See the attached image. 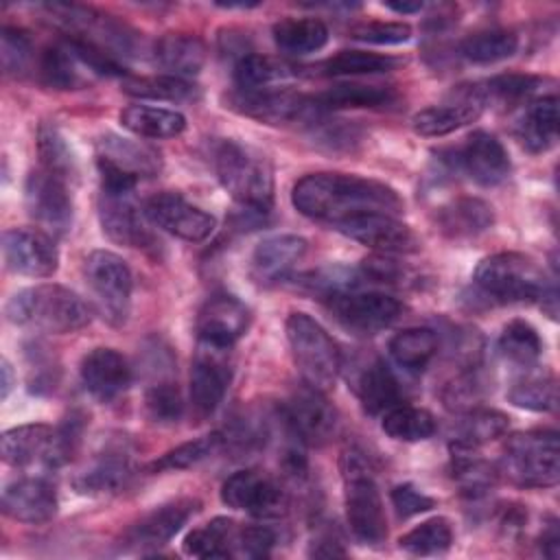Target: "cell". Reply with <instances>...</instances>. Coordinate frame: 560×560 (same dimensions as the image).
Masks as SVG:
<instances>
[{
	"instance_id": "6da1fadb",
	"label": "cell",
	"mask_w": 560,
	"mask_h": 560,
	"mask_svg": "<svg viewBox=\"0 0 560 560\" xmlns=\"http://www.w3.org/2000/svg\"><path fill=\"white\" fill-rule=\"evenodd\" d=\"M293 208L315 221L337 225L363 212L400 214L405 203L385 182L348 173H308L293 184Z\"/></svg>"
},
{
	"instance_id": "7a4b0ae2",
	"label": "cell",
	"mask_w": 560,
	"mask_h": 560,
	"mask_svg": "<svg viewBox=\"0 0 560 560\" xmlns=\"http://www.w3.org/2000/svg\"><path fill=\"white\" fill-rule=\"evenodd\" d=\"M212 168L232 199L252 214H267L273 206L271 162L254 147L236 140L212 144Z\"/></svg>"
},
{
	"instance_id": "3957f363",
	"label": "cell",
	"mask_w": 560,
	"mask_h": 560,
	"mask_svg": "<svg viewBox=\"0 0 560 560\" xmlns=\"http://www.w3.org/2000/svg\"><path fill=\"white\" fill-rule=\"evenodd\" d=\"M11 324L50 335H68L92 322L90 304L61 284H35L18 291L4 306Z\"/></svg>"
},
{
	"instance_id": "277c9868",
	"label": "cell",
	"mask_w": 560,
	"mask_h": 560,
	"mask_svg": "<svg viewBox=\"0 0 560 560\" xmlns=\"http://www.w3.org/2000/svg\"><path fill=\"white\" fill-rule=\"evenodd\" d=\"M475 284L490 300L499 302H534L549 300L556 304V287L547 282L542 269L525 254L499 252L479 260Z\"/></svg>"
},
{
	"instance_id": "5b68a950",
	"label": "cell",
	"mask_w": 560,
	"mask_h": 560,
	"mask_svg": "<svg viewBox=\"0 0 560 560\" xmlns=\"http://www.w3.org/2000/svg\"><path fill=\"white\" fill-rule=\"evenodd\" d=\"M499 472L518 488H551L560 479V444L551 429H532L505 440Z\"/></svg>"
},
{
	"instance_id": "8992f818",
	"label": "cell",
	"mask_w": 560,
	"mask_h": 560,
	"mask_svg": "<svg viewBox=\"0 0 560 560\" xmlns=\"http://www.w3.org/2000/svg\"><path fill=\"white\" fill-rule=\"evenodd\" d=\"M341 470L346 518L352 536L368 547L383 545L387 538L385 505L365 457L357 451H346L341 457Z\"/></svg>"
},
{
	"instance_id": "52a82bcc",
	"label": "cell",
	"mask_w": 560,
	"mask_h": 560,
	"mask_svg": "<svg viewBox=\"0 0 560 560\" xmlns=\"http://www.w3.org/2000/svg\"><path fill=\"white\" fill-rule=\"evenodd\" d=\"M284 328L302 381L324 394L335 389L341 372V352L326 328L306 313H291Z\"/></svg>"
},
{
	"instance_id": "ba28073f",
	"label": "cell",
	"mask_w": 560,
	"mask_h": 560,
	"mask_svg": "<svg viewBox=\"0 0 560 560\" xmlns=\"http://www.w3.org/2000/svg\"><path fill=\"white\" fill-rule=\"evenodd\" d=\"M83 280L94 311L114 328L127 324L131 313L133 276L129 265L109 249H94L83 260Z\"/></svg>"
},
{
	"instance_id": "9c48e42d",
	"label": "cell",
	"mask_w": 560,
	"mask_h": 560,
	"mask_svg": "<svg viewBox=\"0 0 560 560\" xmlns=\"http://www.w3.org/2000/svg\"><path fill=\"white\" fill-rule=\"evenodd\" d=\"M234 112L267 122V125H302L311 127L326 112L317 105L315 96H306L293 90H234L228 96Z\"/></svg>"
},
{
	"instance_id": "30bf717a",
	"label": "cell",
	"mask_w": 560,
	"mask_h": 560,
	"mask_svg": "<svg viewBox=\"0 0 560 560\" xmlns=\"http://www.w3.org/2000/svg\"><path fill=\"white\" fill-rule=\"evenodd\" d=\"M24 203L39 230L50 236H66L72 225V195L68 179L46 168H35L24 182Z\"/></svg>"
},
{
	"instance_id": "8fae6325",
	"label": "cell",
	"mask_w": 560,
	"mask_h": 560,
	"mask_svg": "<svg viewBox=\"0 0 560 560\" xmlns=\"http://www.w3.org/2000/svg\"><path fill=\"white\" fill-rule=\"evenodd\" d=\"M221 501L228 508L247 512L256 518H278L289 505L282 483L273 475L256 468L230 475L221 486Z\"/></svg>"
},
{
	"instance_id": "7c38bea8",
	"label": "cell",
	"mask_w": 560,
	"mask_h": 560,
	"mask_svg": "<svg viewBox=\"0 0 560 560\" xmlns=\"http://www.w3.org/2000/svg\"><path fill=\"white\" fill-rule=\"evenodd\" d=\"M280 418L304 446H324L337 429L332 405L326 400L324 392L306 383L289 394L280 409Z\"/></svg>"
},
{
	"instance_id": "4fadbf2b",
	"label": "cell",
	"mask_w": 560,
	"mask_h": 560,
	"mask_svg": "<svg viewBox=\"0 0 560 560\" xmlns=\"http://www.w3.org/2000/svg\"><path fill=\"white\" fill-rule=\"evenodd\" d=\"M328 311L339 326L354 335H376L400 317V302L385 293L343 291L328 298Z\"/></svg>"
},
{
	"instance_id": "5bb4252c",
	"label": "cell",
	"mask_w": 560,
	"mask_h": 560,
	"mask_svg": "<svg viewBox=\"0 0 560 560\" xmlns=\"http://www.w3.org/2000/svg\"><path fill=\"white\" fill-rule=\"evenodd\" d=\"M232 381L230 348L199 341L190 368V405L197 418H208L223 402Z\"/></svg>"
},
{
	"instance_id": "9a60e30c",
	"label": "cell",
	"mask_w": 560,
	"mask_h": 560,
	"mask_svg": "<svg viewBox=\"0 0 560 560\" xmlns=\"http://www.w3.org/2000/svg\"><path fill=\"white\" fill-rule=\"evenodd\" d=\"M0 448L2 459L13 468H59L68 462L57 429L48 424H20L7 429L0 438Z\"/></svg>"
},
{
	"instance_id": "2e32d148",
	"label": "cell",
	"mask_w": 560,
	"mask_h": 560,
	"mask_svg": "<svg viewBox=\"0 0 560 560\" xmlns=\"http://www.w3.org/2000/svg\"><path fill=\"white\" fill-rule=\"evenodd\" d=\"M343 236L372 247L376 254H413L420 249V241L413 230L396 214L363 212L335 225Z\"/></svg>"
},
{
	"instance_id": "e0dca14e",
	"label": "cell",
	"mask_w": 560,
	"mask_h": 560,
	"mask_svg": "<svg viewBox=\"0 0 560 560\" xmlns=\"http://www.w3.org/2000/svg\"><path fill=\"white\" fill-rule=\"evenodd\" d=\"M2 256L13 273L26 278H48L59 267V252L52 236L37 228L4 230Z\"/></svg>"
},
{
	"instance_id": "ac0fdd59",
	"label": "cell",
	"mask_w": 560,
	"mask_h": 560,
	"mask_svg": "<svg viewBox=\"0 0 560 560\" xmlns=\"http://www.w3.org/2000/svg\"><path fill=\"white\" fill-rule=\"evenodd\" d=\"M144 214L153 225L188 243L206 241L217 225L210 212L190 203L179 192H171V190L153 195L144 203Z\"/></svg>"
},
{
	"instance_id": "d6986e66",
	"label": "cell",
	"mask_w": 560,
	"mask_h": 560,
	"mask_svg": "<svg viewBox=\"0 0 560 560\" xmlns=\"http://www.w3.org/2000/svg\"><path fill=\"white\" fill-rule=\"evenodd\" d=\"M249 308L232 293L210 295L197 313V339L219 348H232L249 328Z\"/></svg>"
},
{
	"instance_id": "ffe728a7",
	"label": "cell",
	"mask_w": 560,
	"mask_h": 560,
	"mask_svg": "<svg viewBox=\"0 0 560 560\" xmlns=\"http://www.w3.org/2000/svg\"><path fill=\"white\" fill-rule=\"evenodd\" d=\"M453 166L483 188L499 186L510 175V155L501 140L483 129L472 131L453 155Z\"/></svg>"
},
{
	"instance_id": "44dd1931",
	"label": "cell",
	"mask_w": 560,
	"mask_h": 560,
	"mask_svg": "<svg viewBox=\"0 0 560 560\" xmlns=\"http://www.w3.org/2000/svg\"><path fill=\"white\" fill-rule=\"evenodd\" d=\"M133 475L131 453L125 442H109L74 475L72 486L79 494L107 497L120 492Z\"/></svg>"
},
{
	"instance_id": "7402d4cb",
	"label": "cell",
	"mask_w": 560,
	"mask_h": 560,
	"mask_svg": "<svg viewBox=\"0 0 560 560\" xmlns=\"http://www.w3.org/2000/svg\"><path fill=\"white\" fill-rule=\"evenodd\" d=\"M55 483L42 475H26L9 481L2 490V512L28 525H39L57 514Z\"/></svg>"
},
{
	"instance_id": "603a6c76",
	"label": "cell",
	"mask_w": 560,
	"mask_h": 560,
	"mask_svg": "<svg viewBox=\"0 0 560 560\" xmlns=\"http://www.w3.org/2000/svg\"><path fill=\"white\" fill-rule=\"evenodd\" d=\"M306 252L308 243L298 234L267 236L252 252L249 273L262 287L282 282L291 278L293 269L302 262Z\"/></svg>"
},
{
	"instance_id": "cb8c5ba5",
	"label": "cell",
	"mask_w": 560,
	"mask_h": 560,
	"mask_svg": "<svg viewBox=\"0 0 560 560\" xmlns=\"http://www.w3.org/2000/svg\"><path fill=\"white\" fill-rule=\"evenodd\" d=\"M79 376L85 392L98 402H112L131 385V368L114 348L90 350L79 365Z\"/></svg>"
},
{
	"instance_id": "d4e9b609",
	"label": "cell",
	"mask_w": 560,
	"mask_h": 560,
	"mask_svg": "<svg viewBox=\"0 0 560 560\" xmlns=\"http://www.w3.org/2000/svg\"><path fill=\"white\" fill-rule=\"evenodd\" d=\"M144 217L133 201V192H105L98 195V219L103 232L120 245L140 247L149 241Z\"/></svg>"
},
{
	"instance_id": "484cf974",
	"label": "cell",
	"mask_w": 560,
	"mask_h": 560,
	"mask_svg": "<svg viewBox=\"0 0 560 560\" xmlns=\"http://www.w3.org/2000/svg\"><path fill=\"white\" fill-rule=\"evenodd\" d=\"M197 499H175L153 508L138 523H133L127 532V542L133 547H160L168 542L197 512Z\"/></svg>"
},
{
	"instance_id": "4316f807",
	"label": "cell",
	"mask_w": 560,
	"mask_h": 560,
	"mask_svg": "<svg viewBox=\"0 0 560 560\" xmlns=\"http://www.w3.org/2000/svg\"><path fill=\"white\" fill-rule=\"evenodd\" d=\"M481 112H483L481 103H477L466 90H459V101L440 103V105L420 109L411 118V127L418 136L442 138L475 122L481 116Z\"/></svg>"
},
{
	"instance_id": "83f0119b",
	"label": "cell",
	"mask_w": 560,
	"mask_h": 560,
	"mask_svg": "<svg viewBox=\"0 0 560 560\" xmlns=\"http://www.w3.org/2000/svg\"><path fill=\"white\" fill-rule=\"evenodd\" d=\"M514 129L523 149L529 153L549 151L558 140V98L549 94L529 101L523 107Z\"/></svg>"
},
{
	"instance_id": "f1b7e54d",
	"label": "cell",
	"mask_w": 560,
	"mask_h": 560,
	"mask_svg": "<svg viewBox=\"0 0 560 560\" xmlns=\"http://www.w3.org/2000/svg\"><path fill=\"white\" fill-rule=\"evenodd\" d=\"M354 392L359 396L363 411L370 416L389 411L392 407L400 405V398H402L398 378L387 368V363L376 357L359 370L354 381Z\"/></svg>"
},
{
	"instance_id": "f546056e",
	"label": "cell",
	"mask_w": 560,
	"mask_h": 560,
	"mask_svg": "<svg viewBox=\"0 0 560 560\" xmlns=\"http://www.w3.org/2000/svg\"><path fill=\"white\" fill-rule=\"evenodd\" d=\"M494 223L492 208L479 197H457L438 210V228L444 236L462 241L490 230Z\"/></svg>"
},
{
	"instance_id": "4dcf8cb0",
	"label": "cell",
	"mask_w": 560,
	"mask_h": 560,
	"mask_svg": "<svg viewBox=\"0 0 560 560\" xmlns=\"http://www.w3.org/2000/svg\"><path fill=\"white\" fill-rule=\"evenodd\" d=\"M153 57L166 74L190 79L206 63V44L190 33H166L155 42Z\"/></svg>"
},
{
	"instance_id": "1f68e13d",
	"label": "cell",
	"mask_w": 560,
	"mask_h": 560,
	"mask_svg": "<svg viewBox=\"0 0 560 560\" xmlns=\"http://www.w3.org/2000/svg\"><path fill=\"white\" fill-rule=\"evenodd\" d=\"M542 79L534 77V74H521V72H505V74H497L492 79H486L481 83L470 85L466 92L481 103V107L486 105H503V107H512V105H527L529 101L536 98V94L542 88Z\"/></svg>"
},
{
	"instance_id": "d6a6232c",
	"label": "cell",
	"mask_w": 560,
	"mask_h": 560,
	"mask_svg": "<svg viewBox=\"0 0 560 560\" xmlns=\"http://www.w3.org/2000/svg\"><path fill=\"white\" fill-rule=\"evenodd\" d=\"M118 120L127 131L144 140H168L186 129V116L182 112L144 103L127 105Z\"/></svg>"
},
{
	"instance_id": "836d02e7",
	"label": "cell",
	"mask_w": 560,
	"mask_h": 560,
	"mask_svg": "<svg viewBox=\"0 0 560 560\" xmlns=\"http://www.w3.org/2000/svg\"><path fill=\"white\" fill-rule=\"evenodd\" d=\"M98 160H105V162L136 175L138 179L153 177L162 168V158L153 147H149L140 140L120 138L116 133H105L98 140Z\"/></svg>"
},
{
	"instance_id": "e575fe53",
	"label": "cell",
	"mask_w": 560,
	"mask_h": 560,
	"mask_svg": "<svg viewBox=\"0 0 560 560\" xmlns=\"http://www.w3.org/2000/svg\"><path fill=\"white\" fill-rule=\"evenodd\" d=\"M451 475L466 497L479 499L494 486L499 468L486 462L477 446L451 440Z\"/></svg>"
},
{
	"instance_id": "d590c367",
	"label": "cell",
	"mask_w": 560,
	"mask_h": 560,
	"mask_svg": "<svg viewBox=\"0 0 560 560\" xmlns=\"http://www.w3.org/2000/svg\"><path fill=\"white\" fill-rule=\"evenodd\" d=\"M508 400L521 409L549 411L556 407V376L538 365L521 368L508 387Z\"/></svg>"
},
{
	"instance_id": "8d00e7d4",
	"label": "cell",
	"mask_w": 560,
	"mask_h": 560,
	"mask_svg": "<svg viewBox=\"0 0 560 560\" xmlns=\"http://www.w3.org/2000/svg\"><path fill=\"white\" fill-rule=\"evenodd\" d=\"M273 42L282 52L308 55L326 46L328 26L317 18H284L273 24Z\"/></svg>"
},
{
	"instance_id": "74e56055",
	"label": "cell",
	"mask_w": 560,
	"mask_h": 560,
	"mask_svg": "<svg viewBox=\"0 0 560 560\" xmlns=\"http://www.w3.org/2000/svg\"><path fill=\"white\" fill-rule=\"evenodd\" d=\"M236 529L238 525L232 518L217 516L184 538V551L195 558H232Z\"/></svg>"
},
{
	"instance_id": "f35d334b",
	"label": "cell",
	"mask_w": 560,
	"mask_h": 560,
	"mask_svg": "<svg viewBox=\"0 0 560 560\" xmlns=\"http://www.w3.org/2000/svg\"><path fill=\"white\" fill-rule=\"evenodd\" d=\"M396 98L389 85H365V83H339L315 96L324 112L330 109H359V107H383Z\"/></svg>"
},
{
	"instance_id": "ab89813d",
	"label": "cell",
	"mask_w": 560,
	"mask_h": 560,
	"mask_svg": "<svg viewBox=\"0 0 560 560\" xmlns=\"http://www.w3.org/2000/svg\"><path fill=\"white\" fill-rule=\"evenodd\" d=\"M438 350L440 337L431 328H405L396 332L389 341V354L400 368L409 372L424 370L438 354Z\"/></svg>"
},
{
	"instance_id": "60d3db41",
	"label": "cell",
	"mask_w": 560,
	"mask_h": 560,
	"mask_svg": "<svg viewBox=\"0 0 560 560\" xmlns=\"http://www.w3.org/2000/svg\"><path fill=\"white\" fill-rule=\"evenodd\" d=\"M510 427V418L503 411L488 409V407H472L468 411H462L459 420L453 424V440L468 444V446H481L497 438H501Z\"/></svg>"
},
{
	"instance_id": "b9f144b4",
	"label": "cell",
	"mask_w": 560,
	"mask_h": 560,
	"mask_svg": "<svg viewBox=\"0 0 560 560\" xmlns=\"http://www.w3.org/2000/svg\"><path fill=\"white\" fill-rule=\"evenodd\" d=\"M499 350L514 368H529L542 354V339L538 330L525 319H512L503 326L499 337Z\"/></svg>"
},
{
	"instance_id": "7bdbcfd3",
	"label": "cell",
	"mask_w": 560,
	"mask_h": 560,
	"mask_svg": "<svg viewBox=\"0 0 560 560\" xmlns=\"http://www.w3.org/2000/svg\"><path fill=\"white\" fill-rule=\"evenodd\" d=\"M516 50H518V37L512 31H503V28L470 33L459 44L462 57L481 66L503 61L512 57Z\"/></svg>"
},
{
	"instance_id": "ee69618b",
	"label": "cell",
	"mask_w": 560,
	"mask_h": 560,
	"mask_svg": "<svg viewBox=\"0 0 560 560\" xmlns=\"http://www.w3.org/2000/svg\"><path fill=\"white\" fill-rule=\"evenodd\" d=\"M225 446V435L221 431H212L208 435H201L197 440L184 442L171 451H166L164 455H160L158 459H153L147 470L149 472H164V470H186L208 457H212L214 453H219Z\"/></svg>"
},
{
	"instance_id": "f6af8a7d",
	"label": "cell",
	"mask_w": 560,
	"mask_h": 560,
	"mask_svg": "<svg viewBox=\"0 0 560 560\" xmlns=\"http://www.w3.org/2000/svg\"><path fill=\"white\" fill-rule=\"evenodd\" d=\"M122 90L129 96L147 98V101H168V103H186L199 96L197 88L188 79L158 74V77H133L122 83Z\"/></svg>"
},
{
	"instance_id": "bcb514c9",
	"label": "cell",
	"mask_w": 560,
	"mask_h": 560,
	"mask_svg": "<svg viewBox=\"0 0 560 560\" xmlns=\"http://www.w3.org/2000/svg\"><path fill=\"white\" fill-rule=\"evenodd\" d=\"M381 427L389 438L400 442L429 440L438 429L435 418L427 409L411 405H396L389 411H385Z\"/></svg>"
},
{
	"instance_id": "7dc6e473",
	"label": "cell",
	"mask_w": 560,
	"mask_h": 560,
	"mask_svg": "<svg viewBox=\"0 0 560 560\" xmlns=\"http://www.w3.org/2000/svg\"><path fill=\"white\" fill-rule=\"evenodd\" d=\"M453 545V527L448 518L433 516L398 538V547L411 556H442Z\"/></svg>"
},
{
	"instance_id": "c3c4849f",
	"label": "cell",
	"mask_w": 560,
	"mask_h": 560,
	"mask_svg": "<svg viewBox=\"0 0 560 560\" xmlns=\"http://www.w3.org/2000/svg\"><path fill=\"white\" fill-rule=\"evenodd\" d=\"M291 74V66H287L284 61L256 52L241 55L234 63L236 90H262Z\"/></svg>"
},
{
	"instance_id": "681fc988",
	"label": "cell",
	"mask_w": 560,
	"mask_h": 560,
	"mask_svg": "<svg viewBox=\"0 0 560 560\" xmlns=\"http://www.w3.org/2000/svg\"><path fill=\"white\" fill-rule=\"evenodd\" d=\"M79 66H81V61L72 55V50L66 46V42H61V44L48 46L42 52L37 72H39L42 83L52 90H74L83 83Z\"/></svg>"
},
{
	"instance_id": "f907efd6",
	"label": "cell",
	"mask_w": 560,
	"mask_h": 560,
	"mask_svg": "<svg viewBox=\"0 0 560 560\" xmlns=\"http://www.w3.org/2000/svg\"><path fill=\"white\" fill-rule=\"evenodd\" d=\"M400 63V59L368 50H339L328 57L322 68L328 77H352V74H378L389 72Z\"/></svg>"
},
{
	"instance_id": "816d5d0a",
	"label": "cell",
	"mask_w": 560,
	"mask_h": 560,
	"mask_svg": "<svg viewBox=\"0 0 560 560\" xmlns=\"http://www.w3.org/2000/svg\"><path fill=\"white\" fill-rule=\"evenodd\" d=\"M37 153L42 160V168L70 179L74 175V158L72 151L55 125L44 122L37 129Z\"/></svg>"
},
{
	"instance_id": "f5cc1de1",
	"label": "cell",
	"mask_w": 560,
	"mask_h": 560,
	"mask_svg": "<svg viewBox=\"0 0 560 560\" xmlns=\"http://www.w3.org/2000/svg\"><path fill=\"white\" fill-rule=\"evenodd\" d=\"M144 411L158 424H175L184 413V398L173 381H158L144 392Z\"/></svg>"
},
{
	"instance_id": "db71d44e",
	"label": "cell",
	"mask_w": 560,
	"mask_h": 560,
	"mask_svg": "<svg viewBox=\"0 0 560 560\" xmlns=\"http://www.w3.org/2000/svg\"><path fill=\"white\" fill-rule=\"evenodd\" d=\"M483 392H486V381L481 378L479 368L472 365V368H466L457 378H453L444 387L442 398H444V405L448 409H455V411L462 413V411H468V409L477 407Z\"/></svg>"
},
{
	"instance_id": "11a10c76",
	"label": "cell",
	"mask_w": 560,
	"mask_h": 560,
	"mask_svg": "<svg viewBox=\"0 0 560 560\" xmlns=\"http://www.w3.org/2000/svg\"><path fill=\"white\" fill-rule=\"evenodd\" d=\"M31 55H33V44L31 37L15 26H4L2 35H0V57H2V70L7 74H22L28 63H31Z\"/></svg>"
},
{
	"instance_id": "9f6ffc18",
	"label": "cell",
	"mask_w": 560,
	"mask_h": 560,
	"mask_svg": "<svg viewBox=\"0 0 560 560\" xmlns=\"http://www.w3.org/2000/svg\"><path fill=\"white\" fill-rule=\"evenodd\" d=\"M350 37L365 44L394 46L411 37V26L405 22H363L350 31Z\"/></svg>"
},
{
	"instance_id": "6f0895ef",
	"label": "cell",
	"mask_w": 560,
	"mask_h": 560,
	"mask_svg": "<svg viewBox=\"0 0 560 560\" xmlns=\"http://www.w3.org/2000/svg\"><path fill=\"white\" fill-rule=\"evenodd\" d=\"M276 545L273 529L265 525H252V527H238L234 536V556L241 558H265L271 553Z\"/></svg>"
},
{
	"instance_id": "680465c9",
	"label": "cell",
	"mask_w": 560,
	"mask_h": 560,
	"mask_svg": "<svg viewBox=\"0 0 560 560\" xmlns=\"http://www.w3.org/2000/svg\"><path fill=\"white\" fill-rule=\"evenodd\" d=\"M357 271L361 278L381 284H400L405 278V267L387 254H374L363 258Z\"/></svg>"
},
{
	"instance_id": "91938a15",
	"label": "cell",
	"mask_w": 560,
	"mask_h": 560,
	"mask_svg": "<svg viewBox=\"0 0 560 560\" xmlns=\"http://www.w3.org/2000/svg\"><path fill=\"white\" fill-rule=\"evenodd\" d=\"M392 505H394L398 518H411V516H418V514L435 508V499L424 494L422 490H418L411 483H400L392 490Z\"/></svg>"
},
{
	"instance_id": "94428289",
	"label": "cell",
	"mask_w": 560,
	"mask_h": 560,
	"mask_svg": "<svg viewBox=\"0 0 560 560\" xmlns=\"http://www.w3.org/2000/svg\"><path fill=\"white\" fill-rule=\"evenodd\" d=\"M308 556L335 558V556H346V549H343L341 540L337 536H332V532H324V534H317L315 540L311 542Z\"/></svg>"
},
{
	"instance_id": "6125c7cd",
	"label": "cell",
	"mask_w": 560,
	"mask_h": 560,
	"mask_svg": "<svg viewBox=\"0 0 560 560\" xmlns=\"http://www.w3.org/2000/svg\"><path fill=\"white\" fill-rule=\"evenodd\" d=\"M540 553L547 558L560 556V534H558V523L553 518L545 525L540 534Z\"/></svg>"
},
{
	"instance_id": "be15d7a7",
	"label": "cell",
	"mask_w": 560,
	"mask_h": 560,
	"mask_svg": "<svg viewBox=\"0 0 560 560\" xmlns=\"http://www.w3.org/2000/svg\"><path fill=\"white\" fill-rule=\"evenodd\" d=\"M0 374H2V383H0V398L7 400V396L11 394L13 385H15V374H13V365L9 363V359L0 361Z\"/></svg>"
},
{
	"instance_id": "e7e4bbea",
	"label": "cell",
	"mask_w": 560,
	"mask_h": 560,
	"mask_svg": "<svg viewBox=\"0 0 560 560\" xmlns=\"http://www.w3.org/2000/svg\"><path fill=\"white\" fill-rule=\"evenodd\" d=\"M387 9L396 11V13H418L422 11V2H385Z\"/></svg>"
}]
</instances>
